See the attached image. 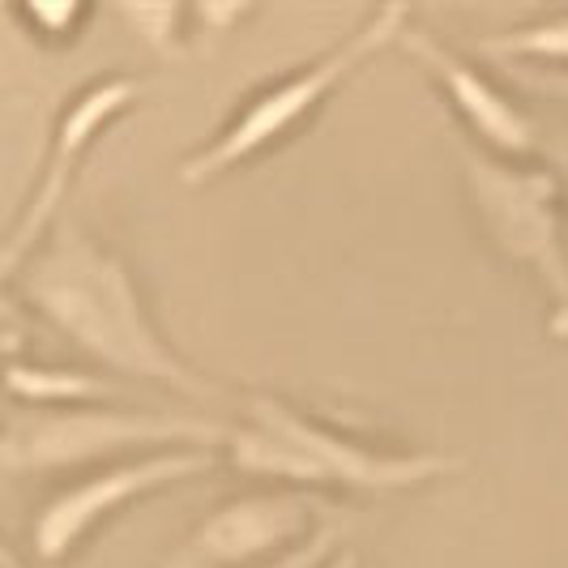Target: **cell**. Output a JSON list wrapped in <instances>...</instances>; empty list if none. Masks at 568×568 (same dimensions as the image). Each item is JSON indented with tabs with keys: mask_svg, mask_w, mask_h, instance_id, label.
Listing matches in <instances>:
<instances>
[{
	"mask_svg": "<svg viewBox=\"0 0 568 568\" xmlns=\"http://www.w3.org/2000/svg\"><path fill=\"white\" fill-rule=\"evenodd\" d=\"M112 381L90 376L78 368H48V364H9V398L30 402V406H94V402L115 398Z\"/></svg>",
	"mask_w": 568,
	"mask_h": 568,
	"instance_id": "30bf717a",
	"label": "cell"
},
{
	"mask_svg": "<svg viewBox=\"0 0 568 568\" xmlns=\"http://www.w3.org/2000/svg\"><path fill=\"white\" fill-rule=\"evenodd\" d=\"M231 424L197 410H120V406H60V410H13L4 424V470L52 475L90 462L163 449H223Z\"/></svg>",
	"mask_w": 568,
	"mask_h": 568,
	"instance_id": "277c9868",
	"label": "cell"
},
{
	"mask_svg": "<svg viewBox=\"0 0 568 568\" xmlns=\"http://www.w3.org/2000/svg\"><path fill=\"white\" fill-rule=\"evenodd\" d=\"M398 48L406 57L419 60L427 78L445 90V99L454 103V112L462 115V124L479 138V150L505 159V163H517V159H526V154L539 145L535 142L539 133H535L530 115L521 112L505 90H496V85L487 82L470 60H462L454 48H445L432 30L410 22V27L402 30Z\"/></svg>",
	"mask_w": 568,
	"mask_h": 568,
	"instance_id": "9c48e42d",
	"label": "cell"
},
{
	"mask_svg": "<svg viewBox=\"0 0 568 568\" xmlns=\"http://www.w3.org/2000/svg\"><path fill=\"white\" fill-rule=\"evenodd\" d=\"M244 424L227 432V457L235 470L283 479L295 487H351V491H410L457 475L466 462L449 454H394L372 449L338 427L321 424L308 410L248 394Z\"/></svg>",
	"mask_w": 568,
	"mask_h": 568,
	"instance_id": "7a4b0ae2",
	"label": "cell"
},
{
	"mask_svg": "<svg viewBox=\"0 0 568 568\" xmlns=\"http://www.w3.org/2000/svg\"><path fill=\"white\" fill-rule=\"evenodd\" d=\"M120 18L138 30L154 52L180 57L184 43L193 39L189 22H197V9H184V4H120Z\"/></svg>",
	"mask_w": 568,
	"mask_h": 568,
	"instance_id": "7c38bea8",
	"label": "cell"
},
{
	"mask_svg": "<svg viewBox=\"0 0 568 568\" xmlns=\"http://www.w3.org/2000/svg\"><path fill=\"white\" fill-rule=\"evenodd\" d=\"M142 94L145 82L129 78V73H112V78H99V82H90L69 99V108L60 112L57 129H52V150H48V163L39 171V184H34V193L22 205L18 223L9 227V240H4V274L9 278L43 248V235L57 223V210L69 197V184L82 168L85 150Z\"/></svg>",
	"mask_w": 568,
	"mask_h": 568,
	"instance_id": "ba28073f",
	"label": "cell"
},
{
	"mask_svg": "<svg viewBox=\"0 0 568 568\" xmlns=\"http://www.w3.org/2000/svg\"><path fill=\"white\" fill-rule=\"evenodd\" d=\"M406 27H410L406 4H381L376 13L364 18V27L351 30L334 48H325L316 60H308V64H300V69H291L283 78H274V82H265L261 90H253L210 142L201 145V150H193L189 159H180V168H175L180 184H189V189L210 184V180L227 175L231 168H240L244 159H253L261 150H270V145H278L283 138H291L381 48L398 43Z\"/></svg>",
	"mask_w": 568,
	"mask_h": 568,
	"instance_id": "3957f363",
	"label": "cell"
},
{
	"mask_svg": "<svg viewBox=\"0 0 568 568\" xmlns=\"http://www.w3.org/2000/svg\"><path fill=\"white\" fill-rule=\"evenodd\" d=\"M214 462H219L214 449H163V454H142L103 466L85 475L82 484L60 487L52 500H43V509L30 521V547L43 565H60L78 551L85 535L112 521L124 505L145 500L171 484H189L205 470H214Z\"/></svg>",
	"mask_w": 568,
	"mask_h": 568,
	"instance_id": "8992f818",
	"label": "cell"
},
{
	"mask_svg": "<svg viewBox=\"0 0 568 568\" xmlns=\"http://www.w3.org/2000/svg\"><path fill=\"white\" fill-rule=\"evenodd\" d=\"M334 542H338V530L325 526V530H316L304 547L286 551L283 560H274V565H265V568H321L325 560H334Z\"/></svg>",
	"mask_w": 568,
	"mask_h": 568,
	"instance_id": "5bb4252c",
	"label": "cell"
},
{
	"mask_svg": "<svg viewBox=\"0 0 568 568\" xmlns=\"http://www.w3.org/2000/svg\"><path fill=\"white\" fill-rule=\"evenodd\" d=\"M329 568H359V565H355V556H334Z\"/></svg>",
	"mask_w": 568,
	"mask_h": 568,
	"instance_id": "e0dca14e",
	"label": "cell"
},
{
	"mask_svg": "<svg viewBox=\"0 0 568 568\" xmlns=\"http://www.w3.org/2000/svg\"><path fill=\"white\" fill-rule=\"evenodd\" d=\"M466 193L479 214L491 244L535 274L547 295V325L560 342H568V248L560 227V180L556 171L517 168L479 145L462 150Z\"/></svg>",
	"mask_w": 568,
	"mask_h": 568,
	"instance_id": "5b68a950",
	"label": "cell"
},
{
	"mask_svg": "<svg viewBox=\"0 0 568 568\" xmlns=\"http://www.w3.org/2000/svg\"><path fill=\"white\" fill-rule=\"evenodd\" d=\"M496 60H568V13H551L539 22H526L505 34H491L479 43Z\"/></svg>",
	"mask_w": 568,
	"mask_h": 568,
	"instance_id": "8fae6325",
	"label": "cell"
},
{
	"mask_svg": "<svg viewBox=\"0 0 568 568\" xmlns=\"http://www.w3.org/2000/svg\"><path fill=\"white\" fill-rule=\"evenodd\" d=\"M325 505L304 491H248L210 509L159 568H265L304 547Z\"/></svg>",
	"mask_w": 568,
	"mask_h": 568,
	"instance_id": "52a82bcc",
	"label": "cell"
},
{
	"mask_svg": "<svg viewBox=\"0 0 568 568\" xmlns=\"http://www.w3.org/2000/svg\"><path fill=\"white\" fill-rule=\"evenodd\" d=\"M551 171H556V180H560V193L568 197V145H556V150H551Z\"/></svg>",
	"mask_w": 568,
	"mask_h": 568,
	"instance_id": "2e32d148",
	"label": "cell"
},
{
	"mask_svg": "<svg viewBox=\"0 0 568 568\" xmlns=\"http://www.w3.org/2000/svg\"><path fill=\"white\" fill-rule=\"evenodd\" d=\"M13 18L52 43H73L90 22V4H18Z\"/></svg>",
	"mask_w": 568,
	"mask_h": 568,
	"instance_id": "4fadbf2b",
	"label": "cell"
},
{
	"mask_svg": "<svg viewBox=\"0 0 568 568\" xmlns=\"http://www.w3.org/2000/svg\"><path fill=\"white\" fill-rule=\"evenodd\" d=\"M13 278L34 313L103 368L154 381L180 398H214V385L159 334L129 265L82 227H60Z\"/></svg>",
	"mask_w": 568,
	"mask_h": 568,
	"instance_id": "6da1fadb",
	"label": "cell"
},
{
	"mask_svg": "<svg viewBox=\"0 0 568 568\" xmlns=\"http://www.w3.org/2000/svg\"><path fill=\"white\" fill-rule=\"evenodd\" d=\"M509 73L521 85L542 90V94H551V99L568 103V69H517V64H509Z\"/></svg>",
	"mask_w": 568,
	"mask_h": 568,
	"instance_id": "9a60e30c",
	"label": "cell"
}]
</instances>
